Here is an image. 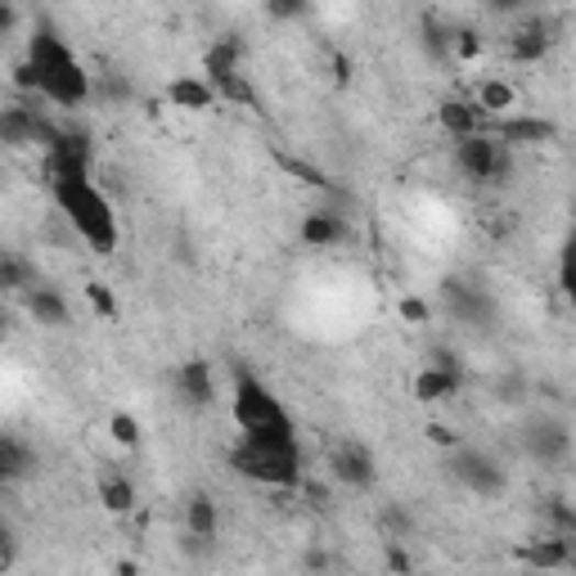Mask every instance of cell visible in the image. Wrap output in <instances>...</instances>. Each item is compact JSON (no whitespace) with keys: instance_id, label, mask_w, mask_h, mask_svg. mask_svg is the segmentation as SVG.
<instances>
[{"instance_id":"27","label":"cell","mask_w":576,"mask_h":576,"mask_svg":"<svg viewBox=\"0 0 576 576\" xmlns=\"http://www.w3.org/2000/svg\"><path fill=\"white\" fill-rule=\"evenodd\" d=\"M0 468H5L10 483H14V477H27V473H32V446L19 442L14 432H0Z\"/></svg>"},{"instance_id":"29","label":"cell","mask_w":576,"mask_h":576,"mask_svg":"<svg viewBox=\"0 0 576 576\" xmlns=\"http://www.w3.org/2000/svg\"><path fill=\"white\" fill-rule=\"evenodd\" d=\"M397 315H401V324L423 329V324H432V302L419 298V293H401V298H397Z\"/></svg>"},{"instance_id":"10","label":"cell","mask_w":576,"mask_h":576,"mask_svg":"<svg viewBox=\"0 0 576 576\" xmlns=\"http://www.w3.org/2000/svg\"><path fill=\"white\" fill-rule=\"evenodd\" d=\"M55 135V122L45 118L41 109H27V104H5L0 109V144L5 149H32V144H51Z\"/></svg>"},{"instance_id":"2","label":"cell","mask_w":576,"mask_h":576,"mask_svg":"<svg viewBox=\"0 0 576 576\" xmlns=\"http://www.w3.org/2000/svg\"><path fill=\"white\" fill-rule=\"evenodd\" d=\"M51 199L68 217V225L86 239L95 257H113L122 244V225L109 195L90 180V163H51Z\"/></svg>"},{"instance_id":"20","label":"cell","mask_w":576,"mask_h":576,"mask_svg":"<svg viewBox=\"0 0 576 576\" xmlns=\"http://www.w3.org/2000/svg\"><path fill=\"white\" fill-rule=\"evenodd\" d=\"M437 126L451 135V140H468L477 131H487V122L477 118V109L468 104V95H446L437 104Z\"/></svg>"},{"instance_id":"24","label":"cell","mask_w":576,"mask_h":576,"mask_svg":"<svg viewBox=\"0 0 576 576\" xmlns=\"http://www.w3.org/2000/svg\"><path fill=\"white\" fill-rule=\"evenodd\" d=\"M36 284V270H32V262L27 257H19V253H0V293H27V288Z\"/></svg>"},{"instance_id":"15","label":"cell","mask_w":576,"mask_h":576,"mask_svg":"<svg viewBox=\"0 0 576 576\" xmlns=\"http://www.w3.org/2000/svg\"><path fill=\"white\" fill-rule=\"evenodd\" d=\"M550 51H554V36H550V27H545L541 19H536V23H522V27H513V32L505 36L509 64H522V68L550 59Z\"/></svg>"},{"instance_id":"38","label":"cell","mask_w":576,"mask_h":576,"mask_svg":"<svg viewBox=\"0 0 576 576\" xmlns=\"http://www.w3.org/2000/svg\"><path fill=\"white\" fill-rule=\"evenodd\" d=\"M0 339H5V333H0Z\"/></svg>"},{"instance_id":"17","label":"cell","mask_w":576,"mask_h":576,"mask_svg":"<svg viewBox=\"0 0 576 576\" xmlns=\"http://www.w3.org/2000/svg\"><path fill=\"white\" fill-rule=\"evenodd\" d=\"M518 558L527 563V576H550L572 567V541L567 536H536L518 550Z\"/></svg>"},{"instance_id":"32","label":"cell","mask_w":576,"mask_h":576,"mask_svg":"<svg viewBox=\"0 0 576 576\" xmlns=\"http://www.w3.org/2000/svg\"><path fill=\"white\" fill-rule=\"evenodd\" d=\"M388 572H392V576H414V567H410V554H406L401 545H388Z\"/></svg>"},{"instance_id":"1","label":"cell","mask_w":576,"mask_h":576,"mask_svg":"<svg viewBox=\"0 0 576 576\" xmlns=\"http://www.w3.org/2000/svg\"><path fill=\"white\" fill-rule=\"evenodd\" d=\"M14 81L32 95H41L45 104L55 109H81L90 95H95V81L81 64V55L73 45L51 27V23H36L32 36H27V55L23 64L14 68Z\"/></svg>"},{"instance_id":"35","label":"cell","mask_w":576,"mask_h":576,"mask_svg":"<svg viewBox=\"0 0 576 576\" xmlns=\"http://www.w3.org/2000/svg\"><path fill=\"white\" fill-rule=\"evenodd\" d=\"M307 567H311V572H329V567H333V558H329L324 550H311V554H307Z\"/></svg>"},{"instance_id":"5","label":"cell","mask_w":576,"mask_h":576,"mask_svg":"<svg viewBox=\"0 0 576 576\" xmlns=\"http://www.w3.org/2000/svg\"><path fill=\"white\" fill-rule=\"evenodd\" d=\"M451 477L468 491V496H477V500H496V496H505L509 491V473H505V464L496 459V455H487V451H477V446H459V451H451Z\"/></svg>"},{"instance_id":"18","label":"cell","mask_w":576,"mask_h":576,"mask_svg":"<svg viewBox=\"0 0 576 576\" xmlns=\"http://www.w3.org/2000/svg\"><path fill=\"white\" fill-rule=\"evenodd\" d=\"M244 41L239 36H217L212 45H208V55H203V81L208 86H217V81H225V77H239L244 73Z\"/></svg>"},{"instance_id":"22","label":"cell","mask_w":576,"mask_h":576,"mask_svg":"<svg viewBox=\"0 0 576 576\" xmlns=\"http://www.w3.org/2000/svg\"><path fill=\"white\" fill-rule=\"evenodd\" d=\"M567 428L563 423H541V428H532L527 432V451H532L541 464H563L567 459Z\"/></svg>"},{"instance_id":"9","label":"cell","mask_w":576,"mask_h":576,"mask_svg":"<svg viewBox=\"0 0 576 576\" xmlns=\"http://www.w3.org/2000/svg\"><path fill=\"white\" fill-rule=\"evenodd\" d=\"M329 477L339 487H352V491H369L378 483V459L365 442H333L329 446Z\"/></svg>"},{"instance_id":"34","label":"cell","mask_w":576,"mask_h":576,"mask_svg":"<svg viewBox=\"0 0 576 576\" xmlns=\"http://www.w3.org/2000/svg\"><path fill=\"white\" fill-rule=\"evenodd\" d=\"M270 14L275 19H302V14H311V5H270Z\"/></svg>"},{"instance_id":"25","label":"cell","mask_w":576,"mask_h":576,"mask_svg":"<svg viewBox=\"0 0 576 576\" xmlns=\"http://www.w3.org/2000/svg\"><path fill=\"white\" fill-rule=\"evenodd\" d=\"M446 298L459 315L468 320H487L491 315V302L483 298V288H473V284H459V279H446Z\"/></svg>"},{"instance_id":"3","label":"cell","mask_w":576,"mask_h":576,"mask_svg":"<svg viewBox=\"0 0 576 576\" xmlns=\"http://www.w3.org/2000/svg\"><path fill=\"white\" fill-rule=\"evenodd\" d=\"M230 414L239 423V442H298L293 419H288L284 401L266 388L262 378H239L234 397H230Z\"/></svg>"},{"instance_id":"16","label":"cell","mask_w":576,"mask_h":576,"mask_svg":"<svg viewBox=\"0 0 576 576\" xmlns=\"http://www.w3.org/2000/svg\"><path fill=\"white\" fill-rule=\"evenodd\" d=\"M23 311H27L41 329H68V324H73L68 298L59 293V288H51V284H32L27 293H23Z\"/></svg>"},{"instance_id":"11","label":"cell","mask_w":576,"mask_h":576,"mask_svg":"<svg viewBox=\"0 0 576 576\" xmlns=\"http://www.w3.org/2000/svg\"><path fill=\"white\" fill-rule=\"evenodd\" d=\"M468 104L477 109L483 122H505V118L522 113V90L509 77H483L468 90Z\"/></svg>"},{"instance_id":"13","label":"cell","mask_w":576,"mask_h":576,"mask_svg":"<svg viewBox=\"0 0 576 576\" xmlns=\"http://www.w3.org/2000/svg\"><path fill=\"white\" fill-rule=\"evenodd\" d=\"M459 388H464V369H455V365H432V361H423V369L410 378V397H414L419 406H442V401H451Z\"/></svg>"},{"instance_id":"28","label":"cell","mask_w":576,"mask_h":576,"mask_svg":"<svg viewBox=\"0 0 576 576\" xmlns=\"http://www.w3.org/2000/svg\"><path fill=\"white\" fill-rule=\"evenodd\" d=\"M104 428H109V442H113L118 451H140V442H144V428H140V419H135L131 410H113Z\"/></svg>"},{"instance_id":"6","label":"cell","mask_w":576,"mask_h":576,"mask_svg":"<svg viewBox=\"0 0 576 576\" xmlns=\"http://www.w3.org/2000/svg\"><path fill=\"white\" fill-rule=\"evenodd\" d=\"M455 167L477 185H500L513 171V154L500 149L487 131H477L468 140H455Z\"/></svg>"},{"instance_id":"37","label":"cell","mask_w":576,"mask_h":576,"mask_svg":"<svg viewBox=\"0 0 576 576\" xmlns=\"http://www.w3.org/2000/svg\"><path fill=\"white\" fill-rule=\"evenodd\" d=\"M383 576H392V572H383Z\"/></svg>"},{"instance_id":"12","label":"cell","mask_w":576,"mask_h":576,"mask_svg":"<svg viewBox=\"0 0 576 576\" xmlns=\"http://www.w3.org/2000/svg\"><path fill=\"white\" fill-rule=\"evenodd\" d=\"M176 397L185 406H195V410H208L217 401V369L203 361V356H189L176 365Z\"/></svg>"},{"instance_id":"19","label":"cell","mask_w":576,"mask_h":576,"mask_svg":"<svg viewBox=\"0 0 576 576\" xmlns=\"http://www.w3.org/2000/svg\"><path fill=\"white\" fill-rule=\"evenodd\" d=\"M95 496H100V509L109 513V518H131L135 513V505H140V496H135V483L126 473H100V483H95Z\"/></svg>"},{"instance_id":"36","label":"cell","mask_w":576,"mask_h":576,"mask_svg":"<svg viewBox=\"0 0 576 576\" xmlns=\"http://www.w3.org/2000/svg\"><path fill=\"white\" fill-rule=\"evenodd\" d=\"M140 572H144V567H140L135 558H118V563H113V576H140Z\"/></svg>"},{"instance_id":"8","label":"cell","mask_w":576,"mask_h":576,"mask_svg":"<svg viewBox=\"0 0 576 576\" xmlns=\"http://www.w3.org/2000/svg\"><path fill=\"white\" fill-rule=\"evenodd\" d=\"M500 149L522 154V149H545V144H558V122L541 118V113H513L505 122H491L487 131Z\"/></svg>"},{"instance_id":"30","label":"cell","mask_w":576,"mask_h":576,"mask_svg":"<svg viewBox=\"0 0 576 576\" xmlns=\"http://www.w3.org/2000/svg\"><path fill=\"white\" fill-rule=\"evenodd\" d=\"M423 437H428V442H432V446H442V451H446V455H451V451H459V446H464V437H459V432H455V428H451V423H437V419H432V423H428V428H423Z\"/></svg>"},{"instance_id":"7","label":"cell","mask_w":576,"mask_h":576,"mask_svg":"<svg viewBox=\"0 0 576 576\" xmlns=\"http://www.w3.org/2000/svg\"><path fill=\"white\" fill-rule=\"evenodd\" d=\"M217 532H221V509L208 491H195L185 505H180V550L189 558H203L212 554L217 545Z\"/></svg>"},{"instance_id":"21","label":"cell","mask_w":576,"mask_h":576,"mask_svg":"<svg viewBox=\"0 0 576 576\" xmlns=\"http://www.w3.org/2000/svg\"><path fill=\"white\" fill-rule=\"evenodd\" d=\"M167 104L180 109V113H208L221 100H217V90L203 77H171L167 81Z\"/></svg>"},{"instance_id":"4","label":"cell","mask_w":576,"mask_h":576,"mask_svg":"<svg viewBox=\"0 0 576 576\" xmlns=\"http://www.w3.org/2000/svg\"><path fill=\"white\" fill-rule=\"evenodd\" d=\"M230 464L266 491H298L307 483L298 442H239Z\"/></svg>"},{"instance_id":"26","label":"cell","mask_w":576,"mask_h":576,"mask_svg":"<svg viewBox=\"0 0 576 576\" xmlns=\"http://www.w3.org/2000/svg\"><path fill=\"white\" fill-rule=\"evenodd\" d=\"M81 298H86V307H90V315L95 320H118L122 315V307H118V293H113V288L104 284V279H86L81 284Z\"/></svg>"},{"instance_id":"14","label":"cell","mask_w":576,"mask_h":576,"mask_svg":"<svg viewBox=\"0 0 576 576\" xmlns=\"http://www.w3.org/2000/svg\"><path fill=\"white\" fill-rule=\"evenodd\" d=\"M298 244L311 248V253H333L339 244H347V217H339L333 208L307 212L302 225H298Z\"/></svg>"},{"instance_id":"33","label":"cell","mask_w":576,"mask_h":576,"mask_svg":"<svg viewBox=\"0 0 576 576\" xmlns=\"http://www.w3.org/2000/svg\"><path fill=\"white\" fill-rule=\"evenodd\" d=\"M19 23H23V10L10 5V0H0V36H10Z\"/></svg>"},{"instance_id":"23","label":"cell","mask_w":576,"mask_h":576,"mask_svg":"<svg viewBox=\"0 0 576 576\" xmlns=\"http://www.w3.org/2000/svg\"><path fill=\"white\" fill-rule=\"evenodd\" d=\"M446 55H451L455 64H464V68L483 64V55H487V36L477 32V27H455L451 41H446Z\"/></svg>"},{"instance_id":"31","label":"cell","mask_w":576,"mask_h":576,"mask_svg":"<svg viewBox=\"0 0 576 576\" xmlns=\"http://www.w3.org/2000/svg\"><path fill=\"white\" fill-rule=\"evenodd\" d=\"M550 518H554V527H558L554 536H572V532H576V513H572V505H567L563 496L550 500Z\"/></svg>"}]
</instances>
